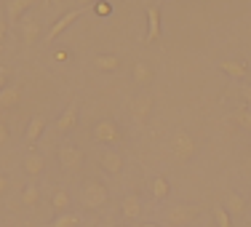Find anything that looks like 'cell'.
Masks as SVG:
<instances>
[{"mask_svg":"<svg viewBox=\"0 0 251 227\" xmlns=\"http://www.w3.org/2000/svg\"><path fill=\"white\" fill-rule=\"evenodd\" d=\"M107 198H110V193H107V187L101 182H97V179L83 182V187H80V203H83V208L97 211V208H101L107 203Z\"/></svg>","mask_w":251,"mask_h":227,"instance_id":"obj_1","label":"cell"},{"mask_svg":"<svg viewBox=\"0 0 251 227\" xmlns=\"http://www.w3.org/2000/svg\"><path fill=\"white\" fill-rule=\"evenodd\" d=\"M201 214L198 206H184V203H176V206H169L163 214V225L166 227H190V222H195Z\"/></svg>","mask_w":251,"mask_h":227,"instance_id":"obj_2","label":"cell"},{"mask_svg":"<svg viewBox=\"0 0 251 227\" xmlns=\"http://www.w3.org/2000/svg\"><path fill=\"white\" fill-rule=\"evenodd\" d=\"M169 150L176 160L184 163V160H190L195 155V139L187 134V131H176V134L169 139Z\"/></svg>","mask_w":251,"mask_h":227,"instance_id":"obj_3","label":"cell"},{"mask_svg":"<svg viewBox=\"0 0 251 227\" xmlns=\"http://www.w3.org/2000/svg\"><path fill=\"white\" fill-rule=\"evenodd\" d=\"M94 139L99 142V145H121L123 142V134L121 128H118L115 121H110V118H104V121H99L97 126H94Z\"/></svg>","mask_w":251,"mask_h":227,"instance_id":"obj_4","label":"cell"},{"mask_svg":"<svg viewBox=\"0 0 251 227\" xmlns=\"http://www.w3.org/2000/svg\"><path fill=\"white\" fill-rule=\"evenodd\" d=\"M56 158H59V163H62V169H67V171H80L83 169V152L77 150L75 145H62L59 147V152H56Z\"/></svg>","mask_w":251,"mask_h":227,"instance_id":"obj_5","label":"cell"},{"mask_svg":"<svg viewBox=\"0 0 251 227\" xmlns=\"http://www.w3.org/2000/svg\"><path fill=\"white\" fill-rule=\"evenodd\" d=\"M80 14H83V8H73V11H64V14L59 16L56 22H53V27L49 29V32H46L43 43H53V40H56L59 35L64 32V29H67L70 25H73V22H77V19H80Z\"/></svg>","mask_w":251,"mask_h":227,"instance_id":"obj_6","label":"cell"},{"mask_svg":"<svg viewBox=\"0 0 251 227\" xmlns=\"http://www.w3.org/2000/svg\"><path fill=\"white\" fill-rule=\"evenodd\" d=\"M19 32H22V38H25V46L32 49V46L38 43V38H40V19L35 14H27L25 19L19 22Z\"/></svg>","mask_w":251,"mask_h":227,"instance_id":"obj_7","label":"cell"},{"mask_svg":"<svg viewBox=\"0 0 251 227\" xmlns=\"http://www.w3.org/2000/svg\"><path fill=\"white\" fill-rule=\"evenodd\" d=\"M99 166L107 171V174L118 177V174H121V169H123V155L118 150H112V147H104V150L99 152Z\"/></svg>","mask_w":251,"mask_h":227,"instance_id":"obj_8","label":"cell"},{"mask_svg":"<svg viewBox=\"0 0 251 227\" xmlns=\"http://www.w3.org/2000/svg\"><path fill=\"white\" fill-rule=\"evenodd\" d=\"M152 112V94H139V97L131 99V115L136 118L139 123H147V118H150Z\"/></svg>","mask_w":251,"mask_h":227,"instance_id":"obj_9","label":"cell"},{"mask_svg":"<svg viewBox=\"0 0 251 227\" xmlns=\"http://www.w3.org/2000/svg\"><path fill=\"white\" fill-rule=\"evenodd\" d=\"M32 3L35 0H8L5 3V19H8V25H19L29 14V5Z\"/></svg>","mask_w":251,"mask_h":227,"instance_id":"obj_10","label":"cell"},{"mask_svg":"<svg viewBox=\"0 0 251 227\" xmlns=\"http://www.w3.org/2000/svg\"><path fill=\"white\" fill-rule=\"evenodd\" d=\"M22 101V86L19 83H8V86L0 91V110H14Z\"/></svg>","mask_w":251,"mask_h":227,"instance_id":"obj_11","label":"cell"},{"mask_svg":"<svg viewBox=\"0 0 251 227\" xmlns=\"http://www.w3.org/2000/svg\"><path fill=\"white\" fill-rule=\"evenodd\" d=\"M75 126H77V101H70L67 110H64L56 121V131L59 134H70Z\"/></svg>","mask_w":251,"mask_h":227,"instance_id":"obj_12","label":"cell"},{"mask_svg":"<svg viewBox=\"0 0 251 227\" xmlns=\"http://www.w3.org/2000/svg\"><path fill=\"white\" fill-rule=\"evenodd\" d=\"M225 211L230 214V217H243V214H246V198H243L241 193H227Z\"/></svg>","mask_w":251,"mask_h":227,"instance_id":"obj_13","label":"cell"},{"mask_svg":"<svg viewBox=\"0 0 251 227\" xmlns=\"http://www.w3.org/2000/svg\"><path fill=\"white\" fill-rule=\"evenodd\" d=\"M121 211H123V217L126 219H139L142 217V201H139V195H126V198L121 201Z\"/></svg>","mask_w":251,"mask_h":227,"instance_id":"obj_14","label":"cell"},{"mask_svg":"<svg viewBox=\"0 0 251 227\" xmlns=\"http://www.w3.org/2000/svg\"><path fill=\"white\" fill-rule=\"evenodd\" d=\"M160 38V11L150 5L147 8V43H155Z\"/></svg>","mask_w":251,"mask_h":227,"instance_id":"obj_15","label":"cell"},{"mask_svg":"<svg viewBox=\"0 0 251 227\" xmlns=\"http://www.w3.org/2000/svg\"><path fill=\"white\" fill-rule=\"evenodd\" d=\"M22 169H25L29 177H40V174H43V169H46L43 155H38V152H29V155H25V160H22Z\"/></svg>","mask_w":251,"mask_h":227,"instance_id":"obj_16","label":"cell"},{"mask_svg":"<svg viewBox=\"0 0 251 227\" xmlns=\"http://www.w3.org/2000/svg\"><path fill=\"white\" fill-rule=\"evenodd\" d=\"M219 70H222L225 75L235 77V80H241V77L249 75V67H246V64H243V62H232V59H225V62L219 64Z\"/></svg>","mask_w":251,"mask_h":227,"instance_id":"obj_17","label":"cell"},{"mask_svg":"<svg viewBox=\"0 0 251 227\" xmlns=\"http://www.w3.org/2000/svg\"><path fill=\"white\" fill-rule=\"evenodd\" d=\"M43 131H46V118L43 115H35L32 121H29V126H27V136H25V139L32 145V142L40 139V134H43Z\"/></svg>","mask_w":251,"mask_h":227,"instance_id":"obj_18","label":"cell"},{"mask_svg":"<svg viewBox=\"0 0 251 227\" xmlns=\"http://www.w3.org/2000/svg\"><path fill=\"white\" fill-rule=\"evenodd\" d=\"M51 206H53V211H56V214L70 211V193H67V190H56L53 198H51Z\"/></svg>","mask_w":251,"mask_h":227,"instance_id":"obj_19","label":"cell"},{"mask_svg":"<svg viewBox=\"0 0 251 227\" xmlns=\"http://www.w3.org/2000/svg\"><path fill=\"white\" fill-rule=\"evenodd\" d=\"M134 80L139 83V86H147V83L152 80V67L145 62H136L134 64Z\"/></svg>","mask_w":251,"mask_h":227,"instance_id":"obj_20","label":"cell"},{"mask_svg":"<svg viewBox=\"0 0 251 227\" xmlns=\"http://www.w3.org/2000/svg\"><path fill=\"white\" fill-rule=\"evenodd\" d=\"M235 123H238L243 131H249V134H251V104L235 107Z\"/></svg>","mask_w":251,"mask_h":227,"instance_id":"obj_21","label":"cell"},{"mask_svg":"<svg viewBox=\"0 0 251 227\" xmlns=\"http://www.w3.org/2000/svg\"><path fill=\"white\" fill-rule=\"evenodd\" d=\"M150 190H152V195H155L158 201L169 198V193H171L169 179H166V177H155V179H152V184H150Z\"/></svg>","mask_w":251,"mask_h":227,"instance_id":"obj_22","label":"cell"},{"mask_svg":"<svg viewBox=\"0 0 251 227\" xmlns=\"http://www.w3.org/2000/svg\"><path fill=\"white\" fill-rule=\"evenodd\" d=\"M97 67L104 70V73H115L121 67V59L112 56V53H101V56H97Z\"/></svg>","mask_w":251,"mask_h":227,"instance_id":"obj_23","label":"cell"},{"mask_svg":"<svg viewBox=\"0 0 251 227\" xmlns=\"http://www.w3.org/2000/svg\"><path fill=\"white\" fill-rule=\"evenodd\" d=\"M51 227H80V217H77V214L64 211V214H59V217L53 219Z\"/></svg>","mask_w":251,"mask_h":227,"instance_id":"obj_24","label":"cell"},{"mask_svg":"<svg viewBox=\"0 0 251 227\" xmlns=\"http://www.w3.org/2000/svg\"><path fill=\"white\" fill-rule=\"evenodd\" d=\"M38 201H40V187H35V184H27L25 193H22V203H25V206H35Z\"/></svg>","mask_w":251,"mask_h":227,"instance_id":"obj_25","label":"cell"},{"mask_svg":"<svg viewBox=\"0 0 251 227\" xmlns=\"http://www.w3.org/2000/svg\"><path fill=\"white\" fill-rule=\"evenodd\" d=\"M214 219L219 227H232V217L225 211V206H214Z\"/></svg>","mask_w":251,"mask_h":227,"instance_id":"obj_26","label":"cell"},{"mask_svg":"<svg viewBox=\"0 0 251 227\" xmlns=\"http://www.w3.org/2000/svg\"><path fill=\"white\" fill-rule=\"evenodd\" d=\"M8 139H11V131H8V126H5L3 121H0V147L8 145Z\"/></svg>","mask_w":251,"mask_h":227,"instance_id":"obj_27","label":"cell"},{"mask_svg":"<svg viewBox=\"0 0 251 227\" xmlns=\"http://www.w3.org/2000/svg\"><path fill=\"white\" fill-rule=\"evenodd\" d=\"M8 75H11V70H8V67H0V91H3L5 86H8Z\"/></svg>","mask_w":251,"mask_h":227,"instance_id":"obj_28","label":"cell"},{"mask_svg":"<svg viewBox=\"0 0 251 227\" xmlns=\"http://www.w3.org/2000/svg\"><path fill=\"white\" fill-rule=\"evenodd\" d=\"M5 35H8V19H5V16H0V43L5 40Z\"/></svg>","mask_w":251,"mask_h":227,"instance_id":"obj_29","label":"cell"},{"mask_svg":"<svg viewBox=\"0 0 251 227\" xmlns=\"http://www.w3.org/2000/svg\"><path fill=\"white\" fill-rule=\"evenodd\" d=\"M110 11H112V8H110V3H107V0H101V3H97V14H99V16H107Z\"/></svg>","mask_w":251,"mask_h":227,"instance_id":"obj_30","label":"cell"},{"mask_svg":"<svg viewBox=\"0 0 251 227\" xmlns=\"http://www.w3.org/2000/svg\"><path fill=\"white\" fill-rule=\"evenodd\" d=\"M238 91H241V97H243V99H246V104H251V86H241Z\"/></svg>","mask_w":251,"mask_h":227,"instance_id":"obj_31","label":"cell"},{"mask_svg":"<svg viewBox=\"0 0 251 227\" xmlns=\"http://www.w3.org/2000/svg\"><path fill=\"white\" fill-rule=\"evenodd\" d=\"M5 190H8V179L0 174V193H5Z\"/></svg>","mask_w":251,"mask_h":227,"instance_id":"obj_32","label":"cell"},{"mask_svg":"<svg viewBox=\"0 0 251 227\" xmlns=\"http://www.w3.org/2000/svg\"><path fill=\"white\" fill-rule=\"evenodd\" d=\"M75 3H77V5H80V8H83V5H88V3H94V0H75Z\"/></svg>","mask_w":251,"mask_h":227,"instance_id":"obj_33","label":"cell"},{"mask_svg":"<svg viewBox=\"0 0 251 227\" xmlns=\"http://www.w3.org/2000/svg\"><path fill=\"white\" fill-rule=\"evenodd\" d=\"M246 169L251 171V155H249V158H246Z\"/></svg>","mask_w":251,"mask_h":227,"instance_id":"obj_34","label":"cell"},{"mask_svg":"<svg viewBox=\"0 0 251 227\" xmlns=\"http://www.w3.org/2000/svg\"><path fill=\"white\" fill-rule=\"evenodd\" d=\"M49 3H51V5H62V0H49Z\"/></svg>","mask_w":251,"mask_h":227,"instance_id":"obj_35","label":"cell"},{"mask_svg":"<svg viewBox=\"0 0 251 227\" xmlns=\"http://www.w3.org/2000/svg\"><path fill=\"white\" fill-rule=\"evenodd\" d=\"M142 227H160V225H152V222H147V225H142Z\"/></svg>","mask_w":251,"mask_h":227,"instance_id":"obj_36","label":"cell"},{"mask_svg":"<svg viewBox=\"0 0 251 227\" xmlns=\"http://www.w3.org/2000/svg\"><path fill=\"white\" fill-rule=\"evenodd\" d=\"M88 227H97V222H91V225H88Z\"/></svg>","mask_w":251,"mask_h":227,"instance_id":"obj_37","label":"cell"},{"mask_svg":"<svg viewBox=\"0 0 251 227\" xmlns=\"http://www.w3.org/2000/svg\"><path fill=\"white\" fill-rule=\"evenodd\" d=\"M118 227H126V225H118Z\"/></svg>","mask_w":251,"mask_h":227,"instance_id":"obj_38","label":"cell"}]
</instances>
